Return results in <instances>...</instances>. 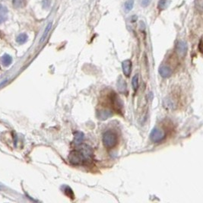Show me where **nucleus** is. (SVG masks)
Returning <instances> with one entry per match:
<instances>
[{
    "label": "nucleus",
    "instance_id": "nucleus-1",
    "mask_svg": "<svg viewBox=\"0 0 203 203\" xmlns=\"http://www.w3.org/2000/svg\"><path fill=\"white\" fill-rule=\"evenodd\" d=\"M69 161L73 165H81L93 160V151L89 146L83 145L79 150H73L69 155Z\"/></svg>",
    "mask_w": 203,
    "mask_h": 203
},
{
    "label": "nucleus",
    "instance_id": "nucleus-2",
    "mask_svg": "<svg viewBox=\"0 0 203 203\" xmlns=\"http://www.w3.org/2000/svg\"><path fill=\"white\" fill-rule=\"evenodd\" d=\"M118 143V136L117 133L111 130L105 132L103 135V144L107 149H113Z\"/></svg>",
    "mask_w": 203,
    "mask_h": 203
},
{
    "label": "nucleus",
    "instance_id": "nucleus-3",
    "mask_svg": "<svg viewBox=\"0 0 203 203\" xmlns=\"http://www.w3.org/2000/svg\"><path fill=\"white\" fill-rule=\"evenodd\" d=\"M107 98L110 100V104L111 105L112 108L115 110L117 113H123V104L121 102L120 99L117 95V93L113 91H110L107 96Z\"/></svg>",
    "mask_w": 203,
    "mask_h": 203
},
{
    "label": "nucleus",
    "instance_id": "nucleus-4",
    "mask_svg": "<svg viewBox=\"0 0 203 203\" xmlns=\"http://www.w3.org/2000/svg\"><path fill=\"white\" fill-rule=\"evenodd\" d=\"M164 138V133L162 130L157 128L153 129L151 134H150V139L153 142H159L162 141Z\"/></svg>",
    "mask_w": 203,
    "mask_h": 203
},
{
    "label": "nucleus",
    "instance_id": "nucleus-5",
    "mask_svg": "<svg viewBox=\"0 0 203 203\" xmlns=\"http://www.w3.org/2000/svg\"><path fill=\"white\" fill-rule=\"evenodd\" d=\"M122 68H123V73H124V75L129 77V76L130 75V74H131V69H132L131 61L129 60V59L123 61L122 63Z\"/></svg>",
    "mask_w": 203,
    "mask_h": 203
},
{
    "label": "nucleus",
    "instance_id": "nucleus-6",
    "mask_svg": "<svg viewBox=\"0 0 203 203\" xmlns=\"http://www.w3.org/2000/svg\"><path fill=\"white\" fill-rule=\"evenodd\" d=\"M159 73L163 78H168L172 75V70L168 66H161L159 68Z\"/></svg>",
    "mask_w": 203,
    "mask_h": 203
},
{
    "label": "nucleus",
    "instance_id": "nucleus-7",
    "mask_svg": "<svg viewBox=\"0 0 203 203\" xmlns=\"http://www.w3.org/2000/svg\"><path fill=\"white\" fill-rule=\"evenodd\" d=\"M186 50H187V47H186V43L183 41H179L177 45V51L179 55L184 56L186 54Z\"/></svg>",
    "mask_w": 203,
    "mask_h": 203
},
{
    "label": "nucleus",
    "instance_id": "nucleus-8",
    "mask_svg": "<svg viewBox=\"0 0 203 203\" xmlns=\"http://www.w3.org/2000/svg\"><path fill=\"white\" fill-rule=\"evenodd\" d=\"M7 14H8V10L3 5H0V24L4 22L7 19Z\"/></svg>",
    "mask_w": 203,
    "mask_h": 203
},
{
    "label": "nucleus",
    "instance_id": "nucleus-9",
    "mask_svg": "<svg viewBox=\"0 0 203 203\" xmlns=\"http://www.w3.org/2000/svg\"><path fill=\"white\" fill-rule=\"evenodd\" d=\"M98 117L101 119H106L112 116V112L109 110H103L98 112Z\"/></svg>",
    "mask_w": 203,
    "mask_h": 203
},
{
    "label": "nucleus",
    "instance_id": "nucleus-10",
    "mask_svg": "<svg viewBox=\"0 0 203 203\" xmlns=\"http://www.w3.org/2000/svg\"><path fill=\"white\" fill-rule=\"evenodd\" d=\"M1 62H2V63H3V66H9L11 63H12V59L9 55H8V54H5V55L2 57Z\"/></svg>",
    "mask_w": 203,
    "mask_h": 203
},
{
    "label": "nucleus",
    "instance_id": "nucleus-11",
    "mask_svg": "<svg viewBox=\"0 0 203 203\" xmlns=\"http://www.w3.org/2000/svg\"><path fill=\"white\" fill-rule=\"evenodd\" d=\"M169 3L170 0H160L158 2V4H157V8L160 11L164 10L169 5Z\"/></svg>",
    "mask_w": 203,
    "mask_h": 203
},
{
    "label": "nucleus",
    "instance_id": "nucleus-12",
    "mask_svg": "<svg viewBox=\"0 0 203 203\" xmlns=\"http://www.w3.org/2000/svg\"><path fill=\"white\" fill-rule=\"evenodd\" d=\"M51 28H52V22H50V23H49V24L47 25V26L46 29H45L44 32H43V34L42 37H41V41H40V43H43V41H45V39H46L47 37V35H48L49 32H50V30H51Z\"/></svg>",
    "mask_w": 203,
    "mask_h": 203
},
{
    "label": "nucleus",
    "instance_id": "nucleus-13",
    "mask_svg": "<svg viewBox=\"0 0 203 203\" xmlns=\"http://www.w3.org/2000/svg\"><path fill=\"white\" fill-rule=\"evenodd\" d=\"M84 139V134L82 132H76L75 134V144L79 145L81 143V142Z\"/></svg>",
    "mask_w": 203,
    "mask_h": 203
},
{
    "label": "nucleus",
    "instance_id": "nucleus-14",
    "mask_svg": "<svg viewBox=\"0 0 203 203\" xmlns=\"http://www.w3.org/2000/svg\"><path fill=\"white\" fill-rule=\"evenodd\" d=\"M12 3L15 8H22L26 4V1L25 0H12Z\"/></svg>",
    "mask_w": 203,
    "mask_h": 203
},
{
    "label": "nucleus",
    "instance_id": "nucleus-15",
    "mask_svg": "<svg viewBox=\"0 0 203 203\" xmlns=\"http://www.w3.org/2000/svg\"><path fill=\"white\" fill-rule=\"evenodd\" d=\"M27 40H28V35H27L26 34H21L19 37H17L16 41L20 43V44H22V43L26 42Z\"/></svg>",
    "mask_w": 203,
    "mask_h": 203
},
{
    "label": "nucleus",
    "instance_id": "nucleus-16",
    "mask_svg": "<svg viewBox=\"0 0 203 203\" xmlns=\"http://www.w3.org/2000/svg\"><path fill=\"white\" fill-rule=\"evenodd\" d=\"M132 87H133V89L136 90L138 87H139V76H138V75H135L133 78H132Z\"/></svg>",
    "mask_w": 203,
    "mask_h": 203
},
{
    "label": "nucleus",
    "instance_id": "nucleus-17",
    "mask_svg": "<svg viewBox=\"0 0 203 203\" xmlns=\"http://www.w3.org/2000/svg\"><path fill=\"white\" fill-rule=\"evenodd\" d=\"M133 3H134L132 0H129V1L125 3V8H126V11L129 12V11L132 9V8H133Z\"/></svg>",
    "mask_w": 203,
    "mask_h": 203
},
{
    "label": "nucleus",
    "instance_id": "nucleus-18",
    "mask_svg": "<svg viewBox=\"0 0 203 203\" xmlns=\"http://www.w3.org/2000/svg\"><path fill=\"white\" fill-rule=\"evenodd\" d=\"M195 5H196L197 10L202 12V0H195Z\"/></svg>",
    "mask_w": 203,
    "mask_h": 203
},
{
    "label": "nucleus",
    "instance_id": "nucleus-19",
    "mask_svg": "<svg viewBox=\"0 0 203 203\" xmlns=\"http://www.w3.org/2000/svg\"><path fill=\"white\" fill-rule=\"evenodd\" d=\"M117 86H118L119 89V91H125V89H126V84H125V82L123 81H122V85L119 84V82L117 83Z\"/></svg>",
    "mask_w": 203,
    "mask_h": 203
},
{
    "label": "nucleus",
    "instance_id": "nucleus-20",
    "mask_svg": "<svg viewBox=\"0 0 203 203\" xmlns=\"http://www.w3.org/2000/svg\"><path fill=\"white\" fill-rule=\"evenodd\" d=\"M149 3H150V0H142L141 4H142L143 7H146L149 5Z\"/></svg>",
    "mask_w": 203,
    "mask_h": 203
},
{
    "label": "nucleus",
    "instance_id": "nucleus-21",
    "mask_svg": "<svg viewBox=\"0 0 203 203\" xmlns=\"http://www.w3.org/2000/svg\"><path fill=\"white\" fill-rule=\"evenodd\" d=\"M50 0H44L43 1V7L44 8H47V7H49V5H50Z\"/></svg>",
    "mask_w": 203,
    "mask_h": 203
},
{
    "label": "nucleus",
    "instance_id": "nucleus-22",
    "mask_svg": "<svg viewBox=\"0 0 203 203\" xmlns=\"http://www.w3.org/2000/svg\"><path fill=\"white\" fill-rule=\"evenodd\" d=\"M202 40H200V42H199V50H200V52H202Z\"/></svg>",
    "mask_w": 203,
    "mask_h": 203
}]
</instances>
